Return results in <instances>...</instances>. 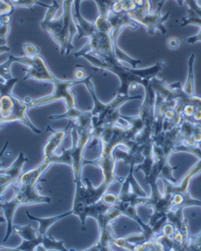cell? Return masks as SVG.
<instances>
[{
  "mask_svg": "<svg viewBox=\"0 0 201 251\" xmlns=\"http://www.w3.org/2000/svg\"><path fill=\"white\" fill-rule=\"evenodd\" d=\"M91 77L92 75L87 77L84 85L88 88V92L94 101V107L90 111L92 114L91 139L96 140L102 127L106 125L108 119L114 112L117 109H120V106L125 102H129L132 100H141V96H123V95L117 94L112 102L107 104L102 103L96 96L94 84L90 80Z\"/></svg>",
  "mask_w": 201,
  "mask_h": 251,
  "instance_id": "cell-1",
  "label": "cell"
},
{
  "mask_svg": "<svg viewBox=\"0 0 201 251\" xmlns=\"http://www.w3.org/2000/svg\"><path fill=\"white\" fill-rule=\"evenodd\" d=\"M88 60L92 66L101 70H106L112 73L119 77L120 80V87L118 89L117 94L123 96H129L128 91L130 88L137 89V86L142 85L144 88L150 84V81L143 80L139 76H136L130 71V68L122 65L117 58H113L109 62H106L101 58L89 54H84L81 56Z\"/></svg>",
  "mask_w": 201,
  "mask_h": 251,
  "instance_id": "cell-2",
  "label": "cell"
},
{
  "mask_svg": "<svg viewBox=\"0 0 201 251\" xmlns=\"http://www.w3.org/2000/svg\"><path fill=\"white\" fill-rule=\"evenodd\" d=\"M28 107L25 101L10 95H0V116L5 125L19 122L30 128L36 134H41V131L31 122L27 115Z\"/></svg>",
  "mask_w": 201,
  "mask_h": 251,
  "instance_id": "cell-3",
  "label": "cell"
},
{
  "mask_svg": "<svg viewBox=\"0 0 201 251\" xmlns=\"http://www.w3.org/2000/svg\"><path fill=\"white\" fill-rule=\"evenodd\" d=\"M86 80L87 77L83 80H62L56 78V80L53 83L54 89L50 95L44 96L42 98L37 99V100L28 99V101L26 100L24 101L28 104L29 109L37 107V106H45L61 100H64L66 110L76 107V99L73 93L70 91V88L77 84H84Z\"/></svg>",
  "mask_w": 201,
  "mask_h": 251,
  "instance_id": "cell-4",
  "label": "cell"
},
{
  "mask_svg": "<svg viewBox=\"0 0 201 251\" xmlns=\"http://www.w3.org/2000/svg\"><path fill=\"white\" fill-rule=\"evenodd\" d=\"M108 20L110 22L112 26V38L115 46V54L116 58L120 62H125L132 66V68L136 69L137 65L141 64V61L140 59H134L132 57L124 53L117 45V39L121 33L122 31L126 27L132 30H136L139 25L137 22L132 20V18L128 16L127 13H115L112 10H110L108 14Z\"/></svg>",
  "mask_w": 201,
  "mask_h": 251,
  "instance_id": "cell-5",
  "label": "cell"
},
{
  "mask_svg": "<svg viewBox=\"0 0 201 251\" xmlns=\"http://www.w3.org/2000/svg\"><path fill=\"white\" fill-rule=\"evenodd\" d=\"M60 6L56 0H53L51 6L46 10L44 20L40 22L41 28L47 32V34L51 37L56 44L60 48L61 54L66 53V47L68 44V37L64 32V21L63 18H55L56 13Z\"/></svg>",
  "mask_w": 201,
  "mask_h": 251,
  "instance_id": "cell-6",
  "label": "cell"
},
{
  "mask_svg": "<svg viewBox=\"0 0 201 251\" xmlns=\"http://www.w3.org/2000/svg\"><path fill=\"white\" fill-rule=\"evenodd\" d=\"M100 153L98 159L94 161H85L84 160V165H93L97 166L102 170L103 179L102 183L109 188L112 183L116 182H123V178L118 177L116 175V162L114 157L115 148L109 145L101 144L100 145Z\"/></svg>",
  "mask_w": 201,
  "mask_h": 251,
  "instance_id": "cell-7",
  "label": "cell"
},
{
  "mask_svg": "<svg viewBox=\"0 0 201 251\" xmlns=\"http://www.w3.org/2000/svg\"><path fill=\"white\" fill-rule=\"evenodd\" d=\"M15 62H19L21 64L28 66V70H25L26 74L24 80H33L36 81H46L54 83L56 80L54 74L49 70L46 66L45 60L42 56H14Z\"/></svg>",
  "mask_w": 201,
  "mask_h": 251,
  "instance_id": "cell-8",
  "label": "cell"
},
{
  "mask_svg": "<svg viewBox=\"0 0 201 251\" xmlns=\"http://www.w3.org/2000/svg\"><path fill=\"white\" fill-rule=\"evenodd\" d=\"M28 158L24 157V153L21 152L12 165L6 169L0 170V198L2 197L5 192L10 187H14L22 176L23 171L22 168Z\"/></svg>",
  "mask_w": 201,
  "mask_h": 251,
  "instance_id": "cell-9",
  "label": "cell"
},
{
  "mask_svg": "<svg viewBox=\"0 0 201 251\" xmlns=\"http://www.w3.org/2000/svg\"><path fill=\"white\" fill-rule=\"evenodd\" d=\"M166 1L167 0H159L156 10L154 12H151L146 16H144L138 22L140 25L145 27L148 34L150 36L155 34L156 30H159L162 34L167 33V28H165V26L163 24H164V22L168 20L170 17V11H168L164 15L161 14V10Z\"/></svg>",
  "mask_w": 201,
  "mask_h": 251,
  "instance_id": "cell-10",
  "label": "cell"
},
{
  "mask_svg": "<svg viewBox=\"0 0 201 251\" xmlns=\"http://www.w3.org/2000/svg\"><path fill=\"white\" fill-rule=\"evenodd\" d=\"M13 231L19 235L22 239V244L13 251H37L42 244L43 236H40L38 231L32 227L31 225L26 226H13Z\"/></svg>",
  "mask_w": 201,
  "mask_h": 251,
  "instance_id": "cell-11",
  "label": "cell"
},
{
  "mask_svg": "<svg viewBox=\"0 0 201 251\" xmlns=\"http://www.w3.org/2000/svg\"><path fill=\"white\" fill-rule=\"evenodd\" d=\"M25 200L22 194L18 191H15L14 196L10 201H5L3 196L0 198V209L5 217L6 222V232L3 239V243H6L13 232V219H14L15 211L19 206L26 205Z\"/></svg>",
  "mask_w": 201,
  "mask_h": 251,
  "instance_id": "cell-12",
  "label": "cell"
},
{
  "mask_svg": "<svg viewBox=\"0 0 201 251\" xmlns=\"http://www.w3.org/2000/svg\"><path fill=\"white\" fill-rule=\"evenodd\" d=\"M53 165L50 160L44 159L42 163L32 170L22 174L18 183L13 187L14 190H32L37 187L40 178Z\"/></svg>",
  "mask_w": 201,
  "mask_h": 251,
  "instance_id": "cell-13",
  "label": "cell"
},
{
  "mask_svg": "<svg viewBox=\"0 0 201 251\" xmlns=\"http://www.w3.org/2000/svg\"><path fill=\"white\" fill-rule=\"evenodd\" d=\"M201 173V159L196 165L189 170L183 176L179 183H171L167 179H161L164 183V191L163 194L165 195H173L175 193H185L189 192V188L191 185V182L193 178L199 175Z\"/></svg>",
  "mask_w": 201,
  "mask_h": 251,
  "instance_id": "cell-14",
  "label": "cell"
},
{
  "mask_svg": "<svg viewBox=\"0 0 201 251\" xmlns=\"http://www.w3.org/2000/svg\"><path fill=\"white\" fill-rule=\"evenodd\" d=\"M69 126H67L66 129L54 130L50 128V126H47L46 131L51 132L52 135L48 138L47 141L44 145V159L50 160L52 156L55 154V152L58 148H60L63 143V140L67 135V130ZM51 161V160H50Z\"/></svg>",
  "mask_w": 201,
  "mask_h": 251,
  "instance_id": "cell-15",
  "label": "cell"
},
{
  "mask_svg": "<svg viewBox=\"0 0 201 251\" xmlns=\"http://www.w3.org/2000/svg\"><path fill=\"white\" fill-rule=\"evenodd\" d=\"M134 168L130 167L129 174L122 182L121 190L119 195H136L139 197H147L146 192H144L141 186L138 184L134 176Z\"/></svg>",
  "mask_w": 201,
  "mask_h": 251,
  "instance_id": "cell-16",
  "label": "cell"
},
{
  "mask_svg": "<svg viewBox=\"0 0 201 251\" xmlns=\"http://www.w3.org/2000/svg\"><path fill=\"white\" fill-rule=\"evenodd\" d=\"M166 62L163 60H160L156 62L154 66L146 69H133L130 68V71L136 76H139L143 80L151 81L154 78L156 77L158 74L161 72L163 69L165 68Z\"/></svg>",
  "mask_w": 201,
  "mask_h": 251,
  "instance_id": "cell-17",
  "label": "cell"
},
{
  "mask_svg": "<svg viewBox=\"0 0 201 251\" xmlns=\"http://www.w3.org/2000/svg\"><path fill=\"white\" fill-rule=\"evenodd\" d=\"M195 58L196 56L194 53H192L189 56V62H188L189 69H188L187 79H186L183 88L184 92L188 94L189 96L195 95V80H194V72H193Z\"/></svg>",
  "mask_w": 201,
  "mask_h": 251,
  "instance_id": "cell-18",
  "label": "cell"
},
{
  "mask_svg": "<svg viewBox=\"0 0 201 251\" xmlns=\"http://www.w3.org/2000/svg\"><path fill=\"white\" fill-rule=\"evenodd\" d=\"M141 3V0H116L113 6L112 7V10L113 12L128 13L137 8Z\"/></svg>",
  "mask_w": 201,
  "mask_h": 251,
  "instance_id": "cell-19",
  "label": "cell"
},
{
  "mask_svg": "<svg viewBox=\"0 0 201 251\" xmlns=\"http://www.w3.org/2000/svg\"><path fill=\"white\" fill-rule=\"evenodd\" d=\"M40 247H42L40 251H72V250H68L64 247V241L62 240L58 241L52 237L51 235H44L43 236L42 244Z\"/></svg>",
  "mask_w": 201,
  "mask_h": 251,
  "instance_id": "cell-20",
  "label": "cell"
},
{
  "mask_svg": "<svg viewBox=\"0 0 201 251\" xmlns=\"http://www.w3.org/2000/svg\"><path fill=\"white\" fill-rule=\"evenodd\" d=\"M151 12V1L150 0H143L141 6H137V8L132 10L131 12L128 13V14L132 20L137 22L138 24V22H140L141 18Z\"/></svg>",
  "mask_w": 201,
  "mask_h": 251,
  "instance_id": "cell-21",
  "label": "cell"
},
{
  "mask_svg": "<svg viewBox=\"0 0 201 251\" xmlns=\"http://www.w3.org/2000/svg\"><path fill=\"white\" fill-rule=\"evenodd\" d=\"M14 8H19V7H24V8L30 9L32 11V6L34 5L44 7V8L49 9L51 5L46 4L44 2H41L39 0H12L11 3Z\"/></svg>",
  "mask_w": 201,
  "mask_h": 251,
  "instance_id": "cell-22",
  "label": "cell"
},
{
  "mask_svg": "<svg viewBox=\"0 0 201 251\" xmlns=\"http://www.w3.org/2000/svg\"><path fill=\"white\" fill-rule=\"evenodd\" d=\"M83 111L76 109V107L71 108L66 110V113L58 115H51L49 117V119L52 121H57L60 119H68V121H74L81 115Z\"/></svg>",
  "mask_w": 201,
  "mask_h": 251,
  "instance_id": "cell-23",
  "label": "cell"
},
{
  "mask_svg": "<svg viewBox=\"0 0 201 251\" xmlns=\"http://www.w3.org/2000/svg\"><path fill=\"white\" fill-rule=\"evenodd\" d=\"M18 80V78L13 77L10 80H6V78L0 76V95L13 94V88Z\"/></svg>",
  "mask_w": 201,
  "mask_h": 251,
  "instance_id": "cell-24",
  "label": "cell"
},
{
  "mask_svg": "<svg viewBox=\"0 0 201 251\" xmlns=\"http://www.w3.org/2000/svg\"><path fill=\"white\" fill-rule=\"evenodd\" d=\"M14 62H15L14 55L10 54L8 57V59L6 60V62L0 65V76L6 78V80H10L13 78L11 72H10V67Z\"/></svg>",
  "mask_w": 201,
  "mask_h": 251,
  "instance_id": "cell-25",
  "label": "cell"
},
{
  "mask_svg": "<svg viewBox=\"0 0 201 251\" xmlns=\"http://www.w3.org/2000/svg\"><path fill=\"white\" fill-rule=\"evenodd\" d=\"M177 169L176 167H172L170 166L168 162L163 165V168H162L161 173H160V176H159V179H165L168 181L171 182V183H176V179L174 178L173 171Z\"/></svg>",
  "mask_w": 201,
  "mask_h": 251,
  "instance_id": "cell-26",
  "label": "cell"
},
{
  "mask_svg": "<svg viewBox=\"0 0 201 251\" xmlns=\"http://www.w3.org/2000/svg\"><path fill=\"white\" fill-rule=\"evenodd\" d=\"M23 50H24L26 56H28V57H34V56L40 54V48L32 45V44H28V43L23 45Z\"/></svg>",
  "mask_w": 201,
  "mask_h": 251,
  "instance_id": "cell-27",
  "label": "cell"
},
{
  "mask_svg": "<svg viewBox=\"0 0 201 251\" xmlns=\"http://www.w3.org/2000/svg\"><path fill=\"white\" fill-rule=\"evenodd\" d=\"M176 232V228L173 224L169 222H167L163 225V227H162L161 233L160 234L167 235V236H169V237H173Z\"/></svg>",
  "mask_w": 201,
  "mask_h": 251,
  "instance_id": "cell-28",
  "label": "cell"
},
{
  "mask_svg": "<svg viewBox=\"0 0 201 251\" xmlns=\"http://www.w3.org/2000/svg\"><path fill=\"white\" fill-rule=\"evenodd\" d=\"M180 44H181V41L179 38L171 37V38L167 39V46L170 50H176L179 48Z\"/></svg>",
  "mask_w": 201,
  "mask_h": 251,
  "instance_id": "cell-29",
  "label": "cell"
},
{
  "mask_svg": "<svg viewBox=\"0 0 201 251\" xmlns=\"http://www.w3.org/2000/svg\"><path fill=\"white\" fill-rule=\"evenodd\" d=\"M186 42L189 44H193L197 42H201V29L198 34L188 38L187 40H186Z\"/></svg>",
  "mask_w": 201,
  "mask_h": 251,
  "instance_id": "cell-30",
  "label": "cell"
},
{
  "mask_svg": "<svg viewBox=\"0 0 201 251\" xmlns=\"http://www.w3.org/2000/svg\"><path fill=\"white\" fill-rule=\"evenodd\" d=\"M75 76H76V80H83L85 78V73L84 70L79 69L75 73Z\"/></svg>",
  "mask_w": 201,
  "mask_h": 251,
  "instance_id": "cell-31",
  "label": "cell"
},
{
  "mask_svg": "<svg viewBox=\"0 0 201 251\" xmlns=\"http://www.w3.org/2000/svg\"><path fill=\"white\" fill-rule=\"evenodd\" d=\"M9 142L6 141V144H5V145L3 146V148H2V150H1V151H0V170H1V169H2V162H1V158L2 157V154L5 153V151H6V148H7V146H8Z\"/></svg>",
  "mask_w": 201,
  "mask_h": 251,
  "instance_id": "cell-32",
  "label": "cell"
},
{
  "mask_svg": "<svg viewBox=\"0 0 201 251\" xmlns=\"http://www.w3.org/2000/svg\"><path fill=\"white\" fill-rule=\"evenodd\" d=\"M102 2H105L107 6H110V7H112L114 3L116 2V0H102Z\"/></svg>",
  "mask_w": 201,
  "mask_h": 251,
  "instance_id": "cell-33",
  "label": "cell"
},
{
  "mask_svg": "<svg viewBox=\"0 0 201 251\" xmlns=\"http://www.w3.org/2000/svg\"><path fill=\"white\" fill-rule=\"evenodd\" d=\"M6 125H5L4 122L2 121V118H1V116H0V129L2 128H4Z\"/></svg>",
  "mask_w": 201,
  "mask_h": 251,
  "instance_id": "cell-34",
  "label": "cell"
},
{
  "mask_svg": "<svg viewBox=\"0 0 201 251\" xmlns=\"http://www.w3.org/2000/svg\"><path fill=\"white\" fill-rule=\"evenodd\" d=\"M176 1L178 2V4L180 6H181L184 4V0H176Z\"/></svg>",
  "mask_w": 201,
  "mask_h": 251,
  "instance_id": "cell-35",
  "label": "cell"
},
{
  "mask_svg": "<svg viewBox=\"0 0 201 251\" xmlns=\"http://www.w3.org/2000/svg\"><path fill=\"white\" fill-rule=\"evenodd\" d=\"M6 2H8V3H10V4H11L12 3V0H5Z\"/></svg>",
  "mask_w": 201,
  "mask_h": 251,
  "instance_id": "cell-36",
  "label": "cell"
},
{
  "mask_svg": "<svg viewBox=\"0 0 201 251\" xmlns=\"http://www.w3.org/2000/svg\"></svg>",
  "mask_w": 201,
  "mask_h": 251,
  "instance_id": "cell-37",
  "label": "cell"
}]
</instances>
